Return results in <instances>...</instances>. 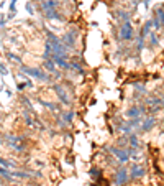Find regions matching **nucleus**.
Masks as SVG:
<instances>
[{
    "label": "nucleus",
    "mask_w": 164,
    "mask_h": 186,
    "mask_svg": "<svg viewBox=\"0 0 164 186\" xmlns=\"http://www.w3.org/2000/svg\"><path fill=\"white\" fill-rule=\"evenodd\" d=\"M53 89H54L56 92H58V97L61 99V102H62V104H66V105H71V99H69L67 92L64 91V87H62L61 84H54V86H53Z\"/></svg>",
    "instance_id": "obj_7"
},
{
    "label": "nucleus",
    "mask_w": 164,
    "mask_h": 186,
    "mask_svg": "<svg viewBox=\"0 0 164 186\" xmlns=\"http://www.w3.org/2000/svg\"><path fill=\"white\" fill-rule=\"evenodd\" d=\"M74 117V112H67V114H64V120H67V122H71V119Z\"/></svg>",
    "instance_id": "obj_20"
},
{
    "label": "nucleus",
    "mask_w": 164,
    "mask_h": 186,
    "mask_svg": "<svg viewBox=\"0 0 164 186\" xmlns=\"http://www.w3.org/2000/svg\"><path fill=\"white\" fill-rule=\"evenodd\" d=\"M40 104H43V105H46L49 110H53V112H59V109H58V105L56 104H51V102H46V101H40Z\"/></svg>",
    "instance_id": "obj_16"
},
{
    "label": "nucleus",
    "mask_w": 164,
    "mask_h": 186,
    "mask_svg": "<svg viewBox=\"0 0 164 186\" xmlns=\"http://www.w3.org/2000/svg\"><path fill=\"white\" fill-rule=\"evenodd\" d=\"M76 41H77V31H76V30L67 31V33L62 37V45L66 46V48H74V46H76Z\"/></svg>",
    "instance_id": "obj_4"
},
{
    "label": "nucleus",
    "mask_w": 164,
    "mask_h": 186,
    "mask_svg": "<svg viewBox=\"0 0 164 186\" xmlns=\"http://www.w3.org/2000/svg\"><path fill=\"white\" fill-rule=\"evenodd\" d=\"M128 142H130L131 148H138V137L135 133H130L128 135Z\"/></svg>",
    "instance_id": "obj_15"
},
{
    "label": "nucleus",
    "mask_w": 164,
    "mask_h": 186,
    "mask_svg": "<svg viewBox=\"0 0 164 186\" xmlns=\"http://www.w3.org/2000/svg\"><path fill=\"white\" fill-rule=\"evenodd\" d=\"M21 71L26 74H30L33 77H36V79H41V81H48L49 79V76L46 73H43L41 69H36V68H21Z\"/></svg>",
    "instance_id": "obj_3"
},
{
    "label": "nucleus",
    "mask_w": 164,
    "mask_h": 186,
    "mask_svg": "<svg viewBox=\"0 0 164 186\" xmlns=\"http://www.w3.org/2000/svg\"><path fill=\"white\" fill-rule=\"evenodd\" d=\"M5 140L8 142V145H10L13 150H17V152H23V150H25V140L21 138V137H18V135L8 133V135L5 137Z\"/></svg>",
    "instance_id": "obj_1"
},
{
    "label": "nucleus",
    "mask_w": 164,
    "mask_h": 186,
    "mask_svg": "<svg viewBox=\"0 0 164 186\" xmlns=\"http://www.w3.org/2000/svg\"><path fill=\"white\" fill-rule=\"evenodd\" d=\"M115 17L120 18V20L123 21V23H125V21H130V13H128V12H123V10H118Z\"/></svg>",
    "instance_id": "obj_14"
},
{
    "label": "nucleus",
    "mask_w": 164,
    "mask_h": 186,
    "mask_svg": "<svg viewBox=\"0 0 164 186\" xmlns=\"http://www.w3.org/2000/svg\"><path fill=\"white\" fill-rule=\"evenodd\" d=\"M133 26H131V21H125V23H122V26H120V40L123 41H130L133 40Z\"/></svg>",
    "instance_id": "obj_2"
},
{
    "label": "nucleus",
    "mask_w": 164,
    "mask_h": 186,
    "mask_svg": "<svg viewBox=\"0 0 164 186\" xmlns=\"http://www.w3.org/2000/svg\"><path fill=\"white\" fill-rule=\"evenodd\" d=\"M0 165H2L3 168H13V166H15V163H8V161H5L3 158H0Z\"/></svg>",
    "instance_id": "obj_18"
},
{
    "label": "nucleus",
    "mask_w": 164,
    "mask_h": 186,
    "mask_svg": "<svg viewBox=\"0 0 164 186\" xmlns=\"http://www.w3.org/2000/svg\"><path fill=\"white\" fill-rule=\"evenodd\" d=\"M153 17L159 21L161 26H164V8H162V7H159V8L154 10V15H153Z\"/></svg>",
    "instance_id": "obj_12"
},
{
    "label": "nucleus",
    "mask_w": 164,
    "mask_h": 186,
    "mask_svg": "<svg viewBox=\"0 0 164 186\" xmlns=\"http://www.w3.org/2000/svg\"><path fill=\"white\" fill-rule=\"evenodd\" d=\"M8 58H10L12 61H15L17 64H21V59L18 58V56H15V54H13V53H8Z\"/></svg>",
    "instance_id": "obj_19"
},
{
    "label": "nucleus",
    "mask_w": 164,
    "mask_h": 186,
    "mask_svg": "<svg viewBox=\"0 0 164 186\" xmlns=\"http://www.w3.org/2000/svg\"><path fill=\"white\" fill-rule=\"evenodd\" d=\"M148 110L145 109V107H131V109L126 110V116L131 117V119H140V116H143V114H146Z\"/></svg>",
    "instance_id": "obj_8"
},
{
    "label": "nucleus",
    "mask_w": 164,
    "mask_h": 186,
    "mask_svg": "<svg viewBox=\"0 0 164 186\" xmlns=\"http://www.w3.org/2000/svg\"><path fill=\"white\" fill-rule=\"evenodd\" d=\"M26 10H28V13H30V15H33V7H31V3L30 2H26Z\"/></svg>",
    "instance_id": "obj_22"
},
{
    "label": "nucleus",
    "mask_w": 164,
    "mask_h": 186,
    "mask_svg": "<svg viewBox=\"0 0 164 186\" xmlns=\"http://www.w3.org/2000/svg\"><path fill=\"white\" fill-rule=\"evenodd\" d=\"M71 68H72L74 71H77V73H81V74H84V69L81 68V64H77V63H71Z\"/></svg>",
    "instance_id": "obj_17"
},
{
    "label": "nucleus",
    "mask_w": 164,
    "mask_h": 186,
    "mask_svg": "<svg viewBox=\"0 0 164 186\" xmlns=\"http://www.w3.org/2000/svg\"><path fill=\"white\" fill-rule=\"evenodd\" d=\"M45 69L48 71V73H54L56 74V64H54V61L53 59H45Z\"/></svg>",
    "instance_id": "obj_13"
},
{
    "label": "nucleus",
    "mask_w": 164,
    "mask_h": 186,
    "mask_svg": "<svg viewBox=\"0 0 164 186\" xmlns=\"http://www.w3.org/2000/svg\"><path fill=\"white\" fill-rule=\"evenodd\" d=\"M0 73H2L3 76H5L7 73H8V71H7V69H5V66H3V64H0Z\"/></svg>",
    "instance_id": "obj_24"
},
{
    "label": "nucleus",
    "mask_w": 164,
    "mask_h": 186,
    "mask_svg": "<svg viewBox=\"0 0 164 186\" xmlns=\"http://www.w3.org/2000/svg\"><path fill=\"white\" fill-rule=\"evenodd\" d=\"M146 175V170L143 166H138V165H135L130 171V178L131 180H138V178H143Z\"/></svg>",
    "instance_id": "obj_9"
},
{
    "label": "nucleus",
    "mask_w": 164,
    "mask_h": 186,
    "mask_svg": "<svg viewBox=\"0 0 164 186\" xmlns=\"http://www.w3.org/2000/svg\"><path fill=\"white\" fill-rule=\"evenodd\" d=\"M90 173H92V176H94V178H100V171H98L97 168H94V170L90 171Z\"/></svg>",
    "instance_id": "obj_21"
},
{
    "label": "nucleus",
    "mask_w": 164,
    "mask_h": 186,
    "mask_svg": "<svg viewBox=\"0 0 164 186\" xmlns=\"http://www.w3.org/2000/svg\"><path fill=\"white\" fill-rule=\"evenodd\" d=\"M113 180H115V184L117 186H123L128 180H130V175H128V171L126 170H118L117 173H115V178H113Z\"/></svg>",
    "instance_id": "obj_6"
},
{
    "label": "nucleus",
    "mask_w": 164,
    "mask_h": 186,
    "mask_svg": "<svg viewBox=\"0 0 164 186\" xmlns=\"http://www.w3.org/2000/svg\"><path fill=\"white\" fill-rule=\"evenodd\" d=\"M110 152L117 156V158L122 161V163H126L128 160H130V148L128 150H122V148H117V147H112Z\"/></svg>",
    "instance_id": "obj_5"
},
{
    "label": "nucleus",
    "mask_w": 164,
    "mask_h": 186,
    "mask_svg": "<svg viewBox=\"0 0 164 186\" xmlns=\"http://www.w3.org/2000/svg\"><path fill=\"white\" fill-rule=\"evenodd\" d=\"M156 45H158V38L154 35H151V46H156Z\"/></svg>",
    "instance_id": "obj_23"
},
{
    "label": "nucleus",
    "mask_w": 164,
    "mask_h": 186,
    "mask_svg": "<svg viewBox=\"0 0 164 186\" xmlns=\"http://www.w3.org/2000/svg\"><path fill=\"white\" fill-rule=\"evenodd\" d=\"M46 13V18L49 20H58V21H64V17H61V13L58 10H48L45 12Z\"/></svg>",
    "instance_id": "obj_11"
},
{
    "label": "nucleus",
    "mask_w": 164,
    "mask_h": 186,
    "mask_svg": "<svg viewBox=\"0 0 164 186\" xmlns=\"http://www.w3.org/2000/svg\"><path fill=\"white\" fill-rule=\"evenodd\" d=\"M154 124H156V117H148V119H145V122L141 124V130L143 132L151 130V128L154 127Z\"/></svg>",
    "instance_id": "obj_10"
}]
</instances>
